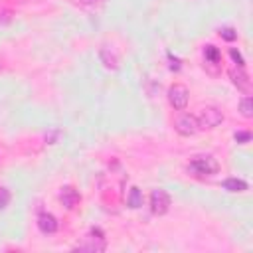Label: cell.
Listing matches in <instances>:
<instances>
[{
    "mask_svg": "<svg viewBox=\"0 0 253 253\" xmlns=\"http://www.w3.org/2000/svg\"><path fill=\"white\" fill-rule=\"evenodd\" d=\"M170 204H172V200H170V194L166 190H162V188L152 190V194H150V210H152V213L164 215L170 210Z\"/></svg>",
    "mask_w": 253,
    "mask_h": 253,
    "instance_id": "obj_4",
    "label": "cell"
},
{
    "mask_svg": "<svg viewBox=\"0 0 253 253\" xmlns=\"http://www.w3.org/2000/svg\"><path fill=\"white\" fill-rule=\"evenodd\" d=\"M107 243H105V237H103V231L101 229H91L83 241H79L73 249H79V251H91V253H99V251H105Z\"/></svg>",
    "mask_w": 253,
    "mask_h": 253,
    "instance_id": "obj_2",
    "label": "cell"
},
{
    "mask_svg": "<svg viewBox=\"0 0 253 253\" xmlns=\"http://www.w3.org/2000/svg\"><path fill=\"white\" fill-rule=\"evenodd\" d=\"M196 119H198V128L210 130V128H215L217 125L223 123V113L215 107H206V109H202V113Z\"/></svg>",
    "mask_w": 253,
    "mask_h": 253,
    "instance_id": "obj_3",
    "label": "cell"
},
{
    "mask_svg": "<svg viewBox=\"0 0 253 253\" xmlns=\"http://www.w3.org/2000/svg\"><path fill=\"white\" fill-rule=\"evenodd\" d=\"M219 170V164L213 156H196L190 160L188 164V172L192 176H198V178H204V176H211Z\"/></svg>",
    "mask_w": 253,
    "mask_h": 253,
    "instance_id": "obj_1",
    "label": "cell"
},
{
    "mask_svg": "<svg viewBox=\"0 0 253 253\" xmlns=\"http://www.w3.org/2000/svg\"><path fill=\"white\" fill-rule=\"evenodd\" d=\"M105 0H79V4H83V6H99V4H103Z\"/></svg>",
    "mask_w": 253,
    "mask_h": 253,
    "instance_id": "obj_19",
    "label": "cell"
},
{
    "mask_svg": "<svg viewBox=\"0 0 253 253\" xmlns=\"http://www.w3.org/2000/svg\"><path fill=\"white\" fill-rule=\"evenodd\" d=\"M59 200H61V204H63L67 210H73V208L79 204L81 196H79V192H77L73 186H63L61 192H59Z\"/></svg>",
    "mask_w": 253,
    "mask_h": 253,
    "instance_id": "obj_8",
    "label": "cell"
},
{
    "mask_svg": "<svg viewBox=\"0 0 253 253\" xmlns=\"http://www.w3.org/2000/svg\"><path fill=\"white\" fill-rule=\"evenodd\" d=\"M10 198H12V194H10V190L8 188H2L0 186V210H4L8 204H10Z\"/></svg>",
    "mask_w": 253,
    "mask_h": 253,
    "instance_id": "obj_15",
    "label": "cell"
},
{
    "mask_svg": "<svg viewBox=\"0 0 253 253\" xmlns=\"http://www.w3.org/2000/svg\"><path fill=\"white\" fill-rule=\"evenodd\" d=\"M219 36H221L223 40H227V42H233V40L237 38V32H235L233 28H221V30H219Z\"/></svg>",
    "mask_w": 253,
    "mask_h": 253,
    "instance_id": "obj_16",
    "label": "cell"
},
{
    "mask_svg": "<svg viewBox=\"0 0 253 253\" xmlns=\"http://www.w3.org/2000/svg\"><path fill=\"white\" fill-rule=\"evenodd\" d=\"M188 99H190V93L184 85H172L168 89V101L176 111H184L188 105Z\"/></svg>",
    "mask_w": 253,
    "mask_h": 253,
    "instance_id": "obj_5",
    "label": "cell"
},
{
    "mask_svg": "<svg viewBox=\"0 0 253 253\" xmlns=\"http://www.w3.org/2000/svg\"><path fill=\"white\" fill-rule=\"evenodd\" d=\"M229 55H231V59L235 61V65H237V67H243V65H245V59H243V55H241V53H239L235 47H231V49H229Z\"/></svg>",
    "mask_w": 253,
    "mask_h": 253,
    "instance_id": "obj_17",
    "label": "cell"
},
{
    "mask_svg": "<svg viewBox=\"0 0 253 253\" xmlns=\"http://www.w3.org/2000/svg\"><path fill=\"white\" fill-rule=\"evenodd\" d=\"M239 113L245 117V119H251L253 117V99L247 95L239 101Z\"/></svg>",
    "mask_w": 253,
    "mask_h": 253,
    "instance_id": "obj_14",
    "label": "cell"
},
{
    "mask_svg": "<svg viewBox=\"0 0 253 253\" xmlns=\"http://www.w3.org/2000/svg\"><path fill=\"white\" fill-rule=\"evenodd\" d=\"M99 57H101V61L105 63V67H109V69H117V67H119V57H117V53L113 51V47L103 45L101 51H99Z\"/></svg>",
    "mask_w": 253,
    "mask_h": 253,
    "instance_id": "obj_10",
    "label": "cell"
},
{
    "mask_svg": "<svg viewBox=\"0 0 253 253\" xmlns=\"http://www.w3.org/2000/svg\"><path fill=\"white\" fill-rule=\"evenodd\" d=\"M233 138H235V142L245 144V142H249V140H251V132H247V130H243V132H235V134H233Z\"/></svg>",
    "mask_w": 253,
    "mask_h": 253,
    "instance_id": "obj_18",
    "label": "cell"
},
{
    "mask_svg": "<svg viewBox=\"0 0 253 253\" xmlns=\"http://www.w3.org/2000/svg\"><path fill=\"white\" fill-rule=\"evenodd\" d=\"M223 190H227V192H245L247 182L239 180V178H227V180H223Z\"/></svg>",
    "mask_w": 253,
    "mask_h": 253,
    "instance_id": "obj_12",
    "label": "cell"
},
{
    "mask_svg": "<svg viewBox=\"0 0 253 253\" xmlns=\"http://www.w3.org/2000/svg\"><path fill=\"white\" fill-rule=\"evenodd\" d=\"M176 132L182 134V136H192L196 134L200 128H198V119L194 115H182L178 121H176Z\"/></svg>",
    "mask_w": 253,
    "mask_h": 253,
    "instance_id": "obj_6",
    "label": "cell"
},
{
    "mask_svg": "<svg viewBox=\"0 0 253 253\" xmlns=\"http://www.w3.org/2000/svg\"><path fill=\"white\" fill-rule=\"evenodd\" d=\"M204 57H206V63H211V65H219V61H221L219 49L215 45H211V43H208L204 47Z\"/></svg>",
    "mask_w": 253,
    "mask_h": 253,
    "instance_id": "obj_11",
    "label": "cell"
},
{
    "mask_svg": "<svg viewBox=\"0 0 253 253\" xmlns=\"http://www.w3.org/2000/svg\"><path fill=\"white\" fill-rule=\"evenodd\" d=\"M229 79H231V83H233L239 91H243V93H249V91H251V79H249V75L245 73L243 67H233V69L229 71Z\"/></svg>",
    "mask_w": 253,
    "mask_h": 253,
    "instance_id": "obj_7",
    "label": "cell"
},
{
    "mask_svg": "<svg viewBox=\"0 0 253 253\" xmlns=\"http://www.w3.org/2000/svg\"><path fill=\"white\" fill-rule=\"evenodd\" d=\"M126 204H128V208H132V210H136V208H140L142 206V192L134 186V188H130V192H128V198H126Z\"/></svg>",
    "mask_w": 253,
    "mask_h": 253,
    "instance_id": "obj_13",
    "label": "cell"
},
{
    "mask_svg": "<svg viewBox=\"0 0 253 253\" xmlns=\"http://www.w3.org/2000/svg\"><path fill=\"white\" fill-rule=\"evenodd\" d=\"M57 225L59 223H57L55 215H51L47 211H43V213L38 215V227H40L42 233H55L57 231Z\"/></svg>",
    "mask_w": 253,
    "mask_h": 253,
    "instance_id": "obj_9",
    "label": "cell"
}]
</instances>
